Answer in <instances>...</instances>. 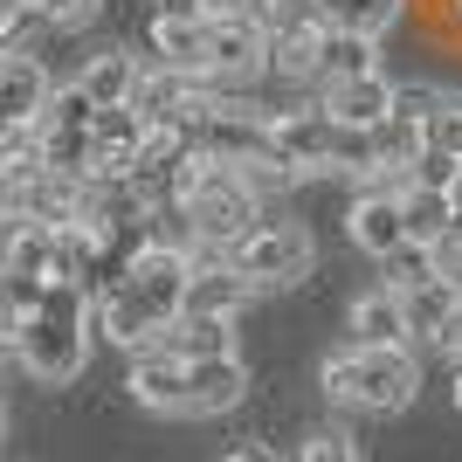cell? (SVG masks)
<instances>
[{
  "label": "cell",
  "instance_id": "4fadbf2b",
  "mask_svg": "<svg viewBox=\"0 0 462 462\" xmlns=\"http://www.w3.org/2000/svg\"><path fill=\"white\" fill-rule=\"evenodd\" d=\"M138 77H145V56H132V49H97L90 62H83V90H90L97 111H117V104H132L138 97Z\"/></svg>",
  "mask_w": 462,
  "mask_h": 462
},
{
  "label": "cell",
  "instance_id": "e0dca14e",
  "mask_svg": "<svg viewBox=\"0 0 462 462\" xmlns=\"http://www.w3.org/2000/svg\"><path fill=\"white\" fill-rule=\"evenodd\" d=\"M152 346H166L173 359H221V352H235V318H193V310H180Z\"/></svg>",
  "mask_w": 462,
  "mask_h": 462
},
{
  "label": "cell",
  "instance_id": "5bb4252c",
  "mask_svg": "<svg viewBox=\"0 0 462 462\" xmlns=\"http://www.w3.org/2000/svg\"><path fill=\"white\" fill-rule=\"evenodd\" d=\"M380 69V35H359V28H325L318 35V90L346 77H373Z\"/></svg>",
  "mask_w": 462,
  "mask_h": 462
},
{
  "label": "cell",
  "instance_id": "d4e9b609",
  "mask_svg": "<svg viewBox=\"0 0 462 462\" xmlns=\"http://www.w3.org/2000/svg\"><path fill=\"white\" fill-rule=\"evenodd\" d=\"M304 462H359V448H352L338 428H318V435L304 442Z\"/></svg>",
  "mask_w": 462,
  "mask_h": 462
},
{
  "label": "cell",
  "instance_id": "7c38bea8",
  "mask_svg": "<svg viewBox=\"0 0 462 462\" xmlns=\"http://www.w3.org/2000/svg\"><path fill=\"white\" fill-rule=\"evenodd\" d=\"M132 401L159 407V414H187V359H173L166 346H145L132 359Z\"/></svg>",
  "mask_w": 462,
  "mask_h": 462
},
{
  "label": "cell",
  "instance_id": "30bf717a",
  "mask_svg": "<svg viewBox=\"0 0 462 462\" xmlns=\"http://www.w3.org/2000/svg\"><path fill=\"white\" fill-rule=\"evenodd\" d=\"M318 104H325L338 125H359V132H373V125H386V117H393V77H386V69H373V77L325 83V90H318Z\"/></svg>",
  "mask_w": 462,
  "mask_h": 462
},
{
  "label": "cell",
  "instance_id": "3957f363",
  "mask_svg": "<svg viewBox=\"0 0 462 462\" xmlns=\"http://www.w3.org/2000/svg\"><path fill=\"white\" fill-rule=\"evenodd\" d=\"M90 325H97V304L90 290L77 283H49L42 304L21 318V338H14V359L35 373L42 386H62L77 380L83 359H90Z\"/></svg>",
  "mask_w": 462,
  "mask_h": 462
},
{
  "label": "cell",
  "instance_id": "7a4b0ae2",
  "mask_svg": "<svg viewBox=\"0 0 462 462\" xmlns=\"http://www.w3.org/2000/svg\"><path fill=\"white\" fill-rule=\"evenodd\" d=\"M180 214H187V228L200 249H221L228 255L242 235L263 221V180L242 173V166H228V159H208V152H193L187 180H180Z\"/></svg>",
  "mask_w": 462,
  "mask_h": 462
},
{
  "label": "cell",
  "instance_id": "8992f818",
  "mask_svg": "<svg viewBox=\"0 0 462 462\" xmlns=\"http://www.w3.org/2000/svg\"><path fill=\"white\" fill-rule=\"evenodd\" d=\"M255 297V283L235 270L221 249H193V276H187V310L193 318H235Z\"/></svg>",
  "mask_w": 462,
  "mask_h": 462
},
{
  "label": "cell",
  "instance_id": "83f0119b",
  "mask_svg": "<svg viewBox=\"0 0 462 462\" xmlns=\"http://www.w3.org/2000/svg\"><path fill=\"white\" fill-rule=\"evenodd\" d=\"M448 352H462V325H456V338H448Z\"/></svg>",
  "mask_w": 462,
  "mask_h": 462
},
{
  "label": "cell",
  "instance_id": "ba28073f",
  "mask_svg": "<svg viewBox=\"0 0 462 462\" xmlns=\"http://www.w3.org/2000/svg\"><path fill=\"white\" fill-rule=\"evenodd\" d=\"M49 97H56V83H49V69H42V56H0V132L42 125Z\"/></svg>",
  "mask_w": 462,
  "mask_h": 462
},
{
  "label": "cell",
  "instance_id": "9a60e30c",
  "mask_svg": "<svg viewBox=\"0 0 462 462\" xmlns=\"http://www.w3.org/2000/svg\"><path fill=\"white\" fill-rule=\"evenodd\" d=\"M401 221H407V242H448L456 235V200H448V187H435V180H407L401 187Z\"/></svg>",
  "mask_w": 462,
  "mask_h": 462
},
{
  "label": "cell",
  "instance_id": "6da1fadb",
  "mask_svg": "<svg viewBox=\"0 0 462 462\" xmlns=\"http://www.w3.org/2000/svg\"><path fill=\"white\" fill-rule=\"evenodd\" d=\"M145 56L200 77L214 90H249L255 77H270V35L255 14H221V21H187V14H152L145 28Z\"/></svg>",
  "mask_w": 462,
  "mask_h": 462
},
{
  "label": "cell",
  "instance_id": "52a82bcc",
  "mask_svg": "<svg viewBox=\"0 0 462 462\" xmlns=\"http://www.w3.org/2000/svg\"><path fill=\"white\" fill-rule=\"evenodd\" d=\"M346 235L359 242V249L373 255V263H386V255L407 242V221H401V193L393 187H380V180H366L359 187V200H352V214H346Z\"/></svg>",
  "mask_w": 462,
  "mask_h": 462
},
{
  "label": "cell",
  "instance_id": "f546056e",
  "mask_svg": "<svg viewBox=\"0 0 462 462\" xmlns=\"http://www.w3.org/2000/svg\"><path fill=\"white\" fill-rule=\"evenodd\" d=\"M0 435H7V407H0Z\"/></svg>",
  "mask_w": 462,
  "mask_h": 462
},
{
  "label": "cell",
  "instance_id": "277c9868",
  "mask_svg": "<svg viewBox=\"0 0 462 462\" xmlns=\"http://www.w3.org/2000/svg\"><path fill=\"white\" fill-rule=\"evenodd\" d=\"M325 393L338 407L401 414V407L421 393V359L407 346H338L325 359Z\"/></svg>",
  "mask_w": 462,
  "mask_h": 462
},
{
  "label": "cell",
  "instance_id": "4316f807",
  "mask_svg": "<svg viewBox=\"0 0 462 462\" xmlns=\"http://www.w3.org/2000/svg\"><path fill=\"white\" fill-rule=\"evenodd\" d=\"M448 200H456V235H448V242H462V173H456V187H448Z\"/></svg>",
  "mask_w": 462,
  "mask_h": 462
},
{
  "label": "cell",
  "instance_id": "9c48e42d",
  "mask_svg": "<svg viewBox=\"0 0 462 462\" xmlns=\"http://www.w3.org/2000/svg\"><path fill=\"white\" fill-rule=\"evenodd\" d=\"M407 338H421V346H448L462 325V276H435V283L407 290Z\"/></svg>",
  "mask_w": 462,
  "mask_h": 462
},
{
  "label": "cell",
  "instance_id": "ffe728a7",
  "mask_svg": "<svg viewBox=\"0 0 462 462\" xmlns=\"http://www.w3.org/2000/svg\"><path fill=\"white\" fill-rule=\"evenodd\" d=\"M435 276H442V255L428 249V242H401V249L386 255V283L401 290V297L421 290V283H435Z\"/></svg>",
  "mask_w": 462,
  "mask_h": 462
},
{
  "label": "cell",
  "instance_id": "7402d4cb",
  "mask_svg": "<svg viewBox=\"0 0 462 462\" xmlns=\"http://www.w3.org/2000/svg\"><path fill=\"white\" fill-rule=\"evenodd\" d=\"M152 14H187V21H221V14H255V0H152Z\"/></svg>",
  "mask_w": 462,
  "mask_h": 462
},
{
  "label": "cell",
  "instance_id": "cb8c5ba5",
  "mask_svg": "<svg viewBox=\"0 0 462 462\" xmlns=\"http://www.w3.org/2000/svg\"><path fill=\"white\" fill-rule=\"evenodd\" d=\"M35 7L56 21V35H77V28H90L104 14V0H35Z\"/></svg>",
  "mask_w": 462,
  "mask_h": 462
},
{
  "label": "cell",
  "instance_id": "2e32d148",
  "mask_svg": "<svg viewBox=\"0 0 462 462\" xmlns=\"http://www.w3.org/2000/svg\"><path fill=\"white\" fill-rule=\"evenodd\" d=\"M346 331H352V346H407V304H401V290H393V283L366 290V297L352 304Z\"/></svg>",
  "mask_w": 462,
  "mask_h": 462
},
{
  "label": "cell",
  "instance_id": "f1b7e54d",
  "mask_svg": "<svg viewBox=\"0 0 462 462\" xmlns=\"http://www.w3.org/2000/svg\"><path fill=\"white\" fill-rule=\"evenodd\" d=\"M456 407H462V373H456Z\"/></svg>",
  "mask_w": 462,
  "mask_h": 462
},
{
  "label": "cell",
  "instance_id": "8fae6325",
  "mask_svg": "<svg viewBox=\"0 0 462 462\" xmlns=\"http://www.w3.org/2000/svg\"><path fill=\"white\" fill-rule=\"evenodd\" d=\"M249 393V366L221 352V359H187V414H228Z\"/></svg>",
  "mask_w": 462,
  "mask_h": 462
},
{
  "label": "cell",
  "instance_id": "ac0fdd59",
  "mask_svg": "<svg viewBox=\"0 0 462 462\" xmlns=\"http://www.w3.org/2000/svg\"><path fill=\"white\" fill-rule=\"evenodd\" d=\"M49 42H56V21L42 14L35 0H14L0 14V56H42Z\"/></svg>",
  "mask_w": 462,
  "mask_h": 462
},
{
  "label": "cell",
  "instance_id": "5b68a950",
  "mask_svg": "<svg viewBox=\"0 0 462 462\" xmlns=\"http://www.w3.org/2000/svg\"><path fill=\"white\" fill-rule=\"evenodd\" d=\"M310 235L297 228V221H255L242 242L228 249V263L242 276H249L255 290H290V283H304L310 276Z\"/></svg>",
  "mask_w": 462,
  "mask_h": 462
},
{
  "label": "cell",
  "instance_id": "44dd1931",
  "mask_svg": "<svg viewBox=\"0 0 462 462\" xmlns=\"http://www.w3.org/2000/svg\"><path fill=\"white\" fill-rule=\"evenodd\" d=\"M428 152H442L448 166H462V90H442L435 117H428Z\"/></svg>",
  "mask_w": 462,
  "mask_h": 462
},
{
  "label": "cell",
  "instance_id": "d6986e66",
  "mask_svg": "<svg viewBox=\"0 0 462 462\" xmlns=\"http://www.w3.org/2000/svg\"><path fill=\"white\" fill-rule=\"evenodd\" d=\"M414 0H318L325 28H359V35H386Z\"/></svg>",
  "mask_w": 462,
  "mask_h": 462
},
{
  "label": "cell",
  "instance_id": "484cf974",
  "mask_svg": "<svg viewBox=\"0 0 462 462\" xmlns=\"http://www.w3.org/2000/svg\"><path fill=\"white\" fill-rule=\"evenodd\" d=\"M221 462H276V456H270V448H263V442H235V448H228V456H221Z\"/></svg>",
  "mask_w": 462,
  "mask_h": 462
},
{
  "label": "cell",
  "instance_id": "603a6c76",
  "mask_svg": "<svg viewBox=\"0 0 462 462\" xmlns=\"http://www.w3.org/2000/svg\"><path fill=\"white\" fill-rule=\"evenodd\" d=\"M435 104H442V83H393V117L428 125V117H435Z\"/></svg>",
  "mask_w": 462,
  "mask_h": 462
}]
</instances>
